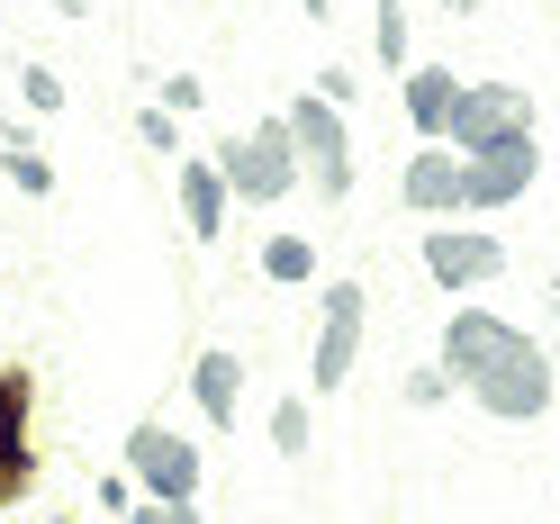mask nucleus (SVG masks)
<instances>
[{
	"label": "nucleus",
	"mask_w": 560,
	"mask_h": 524,
	"mask_svg": "<svg viewBox=\"0 0 560 524\" xmlns=\"http://www.w3.org/2000/svg\"><path fill=\"white\" fill-rule=\"evenodd\" d=\"M434 362L452 371V389H470V407L498 416V426H534L551 407V353L524 326L488 317V307H452Z\"/></svg>",
	"instance_id": "obj_1"
},
{
	"label": "nucleus",
	"mask_w": 560,
	"mask_h": 524,
	"mask_svg": "<svg viewBox=\"0 0 560 524\" xmlns=\"http://www.w3.org/2000/svg\"><path fill=\"white\" fill-rule=\"evenodd\" d=\"M208 163H218V182H226V199H235V208H271V199H290V190L307 182L290 118H254L244 136L208 145Z\"/></svg>",
	"instance_id": "obj_2"
},
{
	"label": "nucleus",
	"mask_w": 560,
	"mask_h": 524,
	"mask_svg": "<svg viewBox=\"0 0 560 524\" xmlns=\"http://www.w3.org/2000/svg\"><path fill=\"white\" fill-rule=\"evenodd\" d=\"M280 118H290V136H299V163H307V182H317V199L335 208L343 190H353V127H343V109L326 91H299Z\"/></svg>",
	"instance_id": "obj_3"
},
{
	"label": "nucleus",
	"mask_w": 560,
	"mask_h": 524,
	"mask_svg": "<svg viewBox=\"0 0 560 524\" xmlns=\"http://www.w3.org/2000/svg\"><path fill=\"white\" fill-rule=\"evenodd\" d=\"M127 479L145 488L154 506H199V479H208V462H199V443H182L172 426H136L127 434Z\"/></svg>",
	"instance_id": "obj_4"
},
{
	"label": "nucleus",
	"mask_w": 560,
	"mask_h": 524,
	"mask_svg": "<svg viewBox=\"0 0 560 524\" xmlns=\"http://www.w3.org/2000/svg\"><path fill=\"white\" fill-rule=\"evenodd\" d=\"M362 326H371V290L362 281H326V317H317V353H307V389L335 398L362 362Z\"/></svg>",
	"instance_id": "obj_5"
},
{
	"label": "nucleus",
	"mask_w": 560,
	"mask_h": 524,
	"mask_svg": "<svg viewBox=\"0 0 560 524\" xmlns=\"http://www.w3.org/2000/svg\"><path fill=\"white\" fill-rule=\"evenodd\" d=\"M506 136H534V91L524 82H462V109H452L443 145L479 154V145H506Z\"/></svg>",
	"instance_id": "obj_6"
},
{
	"label": "nucleus",
	"mask_w": 560,
	"mask_h": 524,
	"mask_svg": "<svg viewBox=\"0 0 560 524\" xmlns=\"http://www.w3.org/2000/svg\"><path fill=\"white\" fill-rule=\"evenodd\" d=\"M534 172H542V136H506V145H479L462 154V208H515L524 190H534Z\"/></svg>",
	"instance_id": "obj_7"
},
{
	"label": "nucleus",
	"mask_w": 560,
	"mask_h": 524,
	"mask_svg": "<svg viewBox=\"0 0 560 524\" xmlns=\"http://www.w3.org/2000/svg\"><path fill=\"white\" fill-rule=\"evenodd\" d=\"M498 271H506V244L488 226H425V281L434 290L470 299L479 281H498Z\"/></svg>",
	"instance_id": "obj_8"
},
{
	"label": "nucleus",
	"mask_w": 560,
	"mask_h": 524,
	"mask_svg": "<svg viewBox=\"0 0 560 524\" xmlns=\"http://www.w3.org/2000/svg\"><path fill=\"white\" fill-rule=\"evenodd\" d=\"M27 416H37V371H0V506H19L27 479H37V434H27Z\"/></svg>",
	"instance_id": "obj_9"
},
{
	"label": "nucleus",
	"mask_w": 560,
	"mask_h": 524,
	"mask_svg": "<svg viewBox=\"0 0 560 524\" xmlns=\"http://www.w3.org/2000/svg\"><path fill=\"white\" fill-rule=\"evenodd\" d=\"M398 109L416 127V145H443L452 109H462V73H452V63H407L398 73Z\"/></svg>",
	"instance_id": "obj_10"
},
{
	"label": "nucleus",
	"mask_w": 560,
	"mask_h": 524,
	"mask_svg": "<svg viewBox=\"0 0 560 524\" xmlns=\"http://www.w3.org/2000/svg\"><path fill=\"white\" fill-rule=\"evenodd\" d=\"M398 199L416 208V218H452V208H462V154L452 145H416L407 172H398Z\"/></svg>",
	"instance_id": "obj_11"
},
{
	"label": "nucleus",
	"mask_w": 560,
	"mask_h": 524,
	"mask_svg": "<svg viewBox=\"0 0 560 524\" xmlns=\"http://www.w3.org/2000/svg\"><path fill=\"white\" fill-rule=\"evenodd\" d=\"M226 218H235V199H226V182H218V163H208V154H182V226H190V244H218Z\"/></svg>",
	"instance_id": "obj_12"
},
{
	"label": "nucleus",
	"mask_w": 560,
	"mask_h": 524,
	"mask_svg": "<svg viewBox=\"0 0 560 524\" xmlns=\"http://www.w3.org/2000/svg\"><path fill=\"white\" fill-rule=\"evenodd\" d=\"M190 398H199V416H208V426H235V398H244V362L226 353V343H208V353L190 362Z\"/></svg>",
	"instance_id": "obj_13"
},
{
	"label": "nucleus",
	"mask_w": 560,
	"mask_h": 524,
	"mask_svg": "<svg viewBox=\"0 0 560 524\" xmlns=\"http://www.w3.org/2000/svg\"><path fill=\"white\" fill-rule=\"evenodd\" d=\"M262 281L307 290V281H317V244H307V235H271V244H262Z\"/></svg>",
	"instance_id": "obj_14"
},
{
	"label": "nucleus",
	"mask_w": 560,
	"mask_h": 524,
	"mask_svg": "<svg viewBox=\"0 0 560 524\" xmlns=\"http://www.w3.org/2000/svg\"><path fill=\"white\" fill-rule=\"evenodd\" d=\"M0 145H10V182H19L27 199H46V190H55V163H46V145H37L27 127H0Z\"/></svg>",
	"instance_id": "obj_15"
},
{
	"label": "nucleus",
	"mask_w": 560,
	"mask_h": 524,
	"mask_svg": "<svg viewBox=\"0 0 560 524\" xmlns=\"http://www.w3.org/2000/svg\"><path fill=\"white\" fill-rule=\"evenodd\" d=\"M307 443H317V416H307V398H280V407H271V452H280V462H299Z\"/></svg>",
	"instance_id": "obj_16"
},
{
	"label": "nucleus",
	"mask_w": 560,
	"mask_h": 524,
	"mask_svg": "<svg viewBox=\"0 0 560 524\" xmlns=\"http://www.w3.org/2000/svg\"><path fill=\"white\" fill-rule=\"evenodd\" d=\"M371 46H380V63H389V73H407V63H416V37H407V0H380V27H371Z\"/></svg>",
	"instance_id": "obj_17"
},
{
	"label": "nucleus",
	"mask_w": 560,
	"mask_h": 524,
	"mask_svg": "<svg viewBox=\"0 0 560 524\" xmlns=\"http://www.w3.org/2000/svg\"><path fill=\"white\" fill-rule=\"evenodd\" d=\"M19 100H27L37 118H55V109H63V73H55V63H27V73H19Z\"/></svg>",
	"instance_id": "obj_18"
},
{
	"label": "nucleus",
	"mask_w": 560,
	"mask_h": 524,
	"mask_svg": "<svg viewBox=\"0 0 560 524\" xmlns=\"http://www.w3.org/2000/svg\"><path fill=\"white\" fill-rule=\"evenodd\" d=\"M136 145L145 154H182V118L172 109H136Z\"/></svg>",
	"instance_id": "obj_19"
},
{
	"label": "nucleus",
	"mask_w": 560,
	"mask_h": 524,
	"mask_svg": "<svg viewBox=\"0 0 560 524\" xmlns=\"http://www.w3.org/2000/svg\"><path fill=\"white\" fill-rule=\"evenodd\" d=\"M199 100H208V82H199V73H163V82H154V109H172V118H190Z\"/></svg>",
	"instance_id": "obj_20"
},
{
	"label": "nucleus",
	"mask_w": 560,
	"mask_h": 524,
	"mask_svg": "<svg viewBox=\"0 0 560 524\" xmlns=\"http://www.w3.org/2000/svg\"><path fill=\"white\" fill-rule=\"evenodd\" d=\"M443 398H452V371H443V362L407 371V407H443Z\"/></svg>",
	"instance_id": "obj_21"
},
{
	"label": "nucleus",
	"mask_w": 560,
	"mask_h": 524,
	"mask_svg": "<svg viewBox=\"0 0 560 524\" xmlns=\"http://www.w3.org/2000/svg\"><path fill=\"white\" fill-rule=\"evenodd\" d=\"M100 506H109V515H136V506H145V488H136L127 470H100Z\"/></svg>",
	"instance_id": "obj_22"
},
{
	"label": "nucleus",
	"mask_w": 560,
	"mask_h": 524,
	"mask_svg": "<svg viewBox=\"0 0 560 524\" xmlns=\"http://www.w3.org/2000/svg\"><path fill=\"white\" fill-rule=\"evenodd\" d=\"M127 524H199V506H154V498H145V506H136Z\"/></svg>",
	"instance_id": "obj_23"
},
{
	"label": "nucleus",
	"mask_w": 560,
	"mask_h": 524,
	"mask_svg": "<svg viewBox=\"0 0 560 524\" xmlns=\"http://www.w3.org/2000/svg\"><path fill=\"white\" fill-rule=\"evenodd\" d=\"M82 10H91V0H55V19H82Z\"/></svg>",
	"instance_id": "obj_24"
},
{
	"label": "nucleus",
	"mask_w": 560,
	"mask_h": 524,
	"mask_svg": "<svg viewBox=\"0 0 560 524\" xmlns=\"http://www.w3.org/2000/svg\"><path fill=\"white\" fill-rule=\"evenodd\" d=\"M299 10H307V19H326V0H299Z\"/></svg>",
	"instance_id": "obj_25"
},
{
	"label": "nucleus",
	"mask_w": 560,
	"mask_h": 524,
	"mask_svg": "<svg viewBox=\"0 0 560 524\" xmlns=\"http://www.w3.org/2000/svg\"><path fill=\"white\" fill-rule=\"evenodd\" d=\"M443 10H479V0H443Z\"/></svg>",
	"instance_id": "obj_26"
},
{
	"label": "nucleus",
	"mask_w": 560,
	"mask_h": 524,
	"mask_svg": "<svg viewBox=\"0 0 560 524\" xmlns=\"http://www.w3.org/2000/svg\"><path fill=\"white\" fill-rule=\"evenodd\" d=\"M46 524H82V515H46Z\"/></svg>",
	"instance_id": "obj_27"
}]
</instances>
